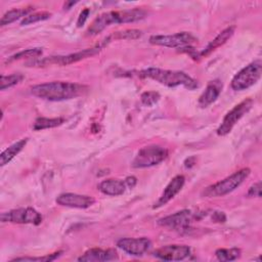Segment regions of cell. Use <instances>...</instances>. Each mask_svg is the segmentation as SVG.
<instances>
[{"label": "cell", "instance_id": "17", "mask_svg": "<svg viewBox=\"0 0 262 262\" xmlns=\"http://www.w3.org/2000/svg\"><path fill=\"white\" fill-rule=\"evenodd\" d=\"M221 89H222V83L219 80L211 81L207 85L205 91L199 97V101H198L199 105L204 108L210 105L211 103H213L220 95Z\"/></svg>", "mask_w": 262, "mask_h": 262}, {"label": "cell", "instance_id": "27", "mask_svg": "<svg viewBox=\"0 0 262 262\" xmlns=\"http://www.w3.org/2000/svg\"><path fill=\"white\" fill-rule=\"evenodd\" d=\"M62 254L61 251L59 252H55L53 254H49L47 256H43V257H20V258H15L12 261H30V262H50L53 261L55 259H57L60 255Z\"/></svg>", "mask_w": 262, "mask_h": 262}, {"label": "cell", "instance_id": "29", "mask_svg": "<svg viewBox=\"0 0 262 262\" xmlns=\"http://www.w3.org/2000/svg\"><path fill=\"white\" fill-rule=\"evenodd\" d=\"M141 102L146 106H151L157 103L160 99V94L156 91H146L140 96Z\"/></svg>", "mask_w": 262, "mask_h": 262}, {"label": "cell", "instance_id": "10", "mask_svg": "<svg viewBox=\"0 0 262 262\" xmlns=\"http://www.w3.org/2000/svg\"><path fill=\"white\" fill-rule=\"evenodd\" d=\"M1 221L17 224L39 225L42 222V215L34 208H19L1 214Z\"/></svg>", "mask_w": 262, "mask_h": 262}, {"label": "cell", "instance_id": "21", "mask_svg": "<svg viewBox=\"0 0 262 262\" xmlns=\"http://www.w3.org/2000/svg\"><path fill=\"white\" fill-rule=\"evenodd\" d=\"M33 7L29 6V7H26V8H13L9 11H7L1 18L0 20V25L1 26H6V25H9L11 23H13L14 20L20 18V17H26L27 15L31 14V12L33 11Z\"/></svg>", "mask_w": 262, "mask_h": 262}, {"label": "cell", "instance_id": "26", "mask_svg": "<svg viewBox=\"0 0 262 262\" xmlns=\"http://www.w3.org/2000/svg\"><path fill=\"white\" fill-rule=\"evenodd\" d=\"M51 16V13L48 11H40V12H34L31 13L29 15H27L26 17H24L20 21L21 26H27V25H31L34 23H38L41 20H46Z\"/></svg>", "mask_w": 262, "mask_h": 262}, {"label": "cell", "instance_id": "25", "mask_svg": "<svg viewBox=\"0 0 262 262\" xmlns=\"http://www.w3.org/2000/svg\"><path fill=\"white\" fill-rule=\"evenodd\" d=\"M24 80V75L20 73H14L11 75L1 76V90H5L7 88H10L18 83H20Z\"/></svg>", "mask_w": 262, "mask_h": 262}, {"label": "cell", "instance_id": "13", "mask_svg": "<svg viewBox=\"0 0 262 262\" xmlns=\"http://www.w3.org/2000/svg\"><path fill=\"white\" fill-rule=\"evenodd\" d=\"M190 255V248L185 245H167L157 249L154 256L164 261H181Z\"/></svg>", "mask_w": 262, "mask_h": 262}, {"label": "cell", "instance_id": "9", "mask_svg": "<svg viewBox=\"0 0 262 262\" xmlns=\"http://www.w3.org/2000/svg\"><path fill=\"white\" fill-rule=\"evenodd\" d=\"M253 103H254L253 99L247 98L242 102H239L238 104H236L232 110H230L225 115L222 123L218 127L217 134L219 136H224L228 134L232 130V128L235 126V124L252 108Z\"/></svg>", "mask_w": 262, "mask_h": 262}, {"label": "cell", "instance_id": "30", "mask_svg": "<svg viewBox=\"0 0 262 262\" xmlns=\"http://www.w3.org/2000/svg\"><path fill=\"white\" fill-rule=\"evenodd\" d=\"M248 195L249 196H257V198L261 196V182L260 181H258L250 186V188L248 190Z\"/></svg>", "mask_w": 262, "mask_h": 262}, {"label": "cell", "instance_id": "14", "mask_svg": "<svg viewBox=\"0 0 262 262\" xmlns=\"http://www.w3.org/2000/svg\"><path fill=\"white\" fill-rule=\"evenodd\" d=\"M55 202L57 203V205H60L63 207L86 209V208L91 207L95 203V200H94V198H92L90 195L66 192V193H60L56 198Z\"/></svg>", "mask_w": 262, "mask_h": 262}, {"label": "cell", "instance_id": "7", "mask_svg": "<svg viewBox=\"0 0 262 262\" xmlns=\"http://www.w3.org/2000/svg\"><path fill=\"white\" fill-rule=\"evenodd\" d=\"M168 156V150L161 145H148L139 149L135 156L132 167L147 168L162 163Z\"/></svg>", "mask_w": 262, "mask_h": 262}, {"label": "cell", "instance_id": "23", "mask_svg": "<svg viewBox=\"0 0 262 262\" xmlns=\"http://www.w3.org/2000/svg\"><path fill=\"white\" fill-rule=\"evenodd\" d=\"M216 258L219 261H233L239 258L241 249L230 248V249H218L215 252Z\"/></svg>", "mask_w": 262, "mask_h": 262}, {"label": "cell", "instance_id": "24", "mask_svg": "<svg viewBox=\"0 0 262 262\" xmlns=\"http://www.w3.org/2000/svg\"><path fill=\"white\" fill-rule=\"evenodd\" d=\"M43 50L42 48H30V49H25L21 50L13 55H11L10 57L7 58V62H11L14 60H19V59H24V58H37L42 54Z\"/></svg>", "mask_w": 262, "mask_h": 262}, {"label": "cell", "instance_id": "2", "mask_svg": "<svg viewBox=\"0 0 262 262\" xmlns=\"http://www.w3.org/2000/svg\"><path fill=\"white\" fill-rule=\"evenodd\" d=\"M147 15V12L141 8L108 11L98 15L87 30V35L94 36L103 31L106 27L114 24H126L135 23L143 19Z\"/></svg>", "mask_w": 262, "mask_h": 262}, {"label": "cell", "instance_id": "33", "mask_svg": "<svg viewBox=\"0 0 262 262\" xmlns=\"http://www.w3.org/2000/svg\"><path fill=\"white\" fill-rule=\"evenodd\" d=\"M125 182L127 184V187L133 188L136 185V183H137V179L134 176H129V177H127L125 179Z\"/></svg>", "mask_w": 262, "mask_h": 262}, {"label": "cell", "instance_id": "3", "mask_svg": "<svg viewBox=\"0 0 262 262\" xmlns=\"http://www.w3.org/2000/svg\"><path fill=\"white\" fill-rule=\"evenodd\" d=\"M139 77L148 78L155 80L165 86L168 87H177L183 86L186 89L193 90L199 87L196 80L191 78L184 72L181 71H171V70H163L159 68H148L142 70L138 73Z\"/></svg>", "mask_w": 262, "mask_h": 262}, {"label": "cell", "instance_id": "34", "mask_svg": "<svg viewBox=\"0 0 262 262\" xmlns=\"http://www.w3.org/2000/svg\"><path fill=\"white\" fill-rule=\"evenodd\" d=\"M77 2H74V1H71V2H66L64 3V5H63V7H64V9H70L71 8V6L72 5H74V4H76Z\"/></svg>", "mask_w": 262, "mask_h": 262}, {"label": "cell", "instance_id": "32", "mask_svg": "<svg viewBox=\"0 0 262 262\" xmlns=\"http://www.w3.org/2000/svg\"><path fill=\"white\" fill-rule=\"evenodd\" d=\"M212 219L215 221V222H225L226 221V216L223 212H214L213 215H212Z\"/></svg>", "mask_w": 262, "mask_h": 262}, {"label": "cell", "instance_id": "22", "mask_svg": "<svg viewBox=\"0 0 262 262\" xmlns=\"http://www.w3.org/2000/svg\"><path fill=\"white\" fill-rule=\"evenodd\" d=\"M62 118H38L35 120L33 129L36 131L43 130V129H49V128H54L63 123Z\"/></svg>", "mask_w": 262, "mask_h": 262}, {"label": "cell", "instance_id": "15", "mask_svg": "<svg viewBox=\"0 0 262 262\" xmlns=\"http://www.w3.org/2000/svg\"><path fill=\"white\" fill-rule=\"evenodd\" d=\"M184 182H185V178L182 175H177L174 178H172V180L165 187L162 195L155 203L154 209L160 208V207L166 205L169 201H171L182 189Z\"/></svg>", "mask_w": 262, "mask_h": 262}, {"label": "cell", "instance_id": "28", "mask_svg": "<svg viewBox=\"0 0 262 262\" xmlns=\"http://www.w3.org/2000/svg\"><path fill=\"white\" fill-rule=\"evenodd\" d=\"M142 32L139 30L131 29V30H125L122 32L115 33L112 37L115 39H124V40H134L141 37Z\"/></svg>", "mask_w": 262, "mask_h": 262}, {"label": "cell", "instance_id": "8", "mask_svg": "<svg viewBox=\"0 0 262 262\" xmlns=\"http://www.w3.org/2000/svg\"><path fill=\"white\" fill-rule=\"evenodd\" d=\"M149 42L154 45L180 49L191 46L198 42V39L191 33L180 32L173 35H154L149 38Z\"/></svg>", "mask_w": 262, "mask_h": 262}, {"label": "cell", "instance_id": "4", "mask_svg": "<svg viewBox=\"0 0 262 262\" xmlns=\"http://www.w3.org/2000/svg\"><path fill=\"white\" fill-rule=\"evenodd\" d=\"M251 170L249 168L241 169L230 176L224 178L221 181H218L208 187H206L202 194L204 196L208 198H216V196H223L231 191H233L235 188H237L250 175Z\"/></svg>", "mask_w": 262, "mask_h": 262}, {"label": "cell", "instance_id": "6", "mask_svg": "<svg viewBox=\"0 0 262 262\" xmlns=\"http://www.w3.org/2000/svg\"><path fill=\"white\" fill-rule=\"evenodd\" d=\"M100 51V47H94V48H87L82 51H78L75 53H70L67 55H57V56H50V57H44V58H37L36 60H32L28 64L36 66V67H44L48 64H58V66H68L75 63L77 61H80L84 58L93 56L97 54Z\"/></svg>", "mask_w": 262, "mask_h": 262}, {"label": "cell", "instance_id": "18", "mask_svg": "<svg viewBox=\"0 0 262 262\" xmlns=\"http://www.w3.org/2000/svg\"><path fill=\"white\" fill-rule=\"evenodd\" d=\"M127 188V184L125 180L121 179H115V178H110L101 181L98 184V189L106 194V195H112V196H117L121 195L125 192Z\"/></svg>", "mask_w": 262, "mask_h": 262}, {"label": "cell", "instance_id": "11", "mask_svg": "<svg viewBox=\"0 0 262 262\" xmlns=\"http://www.w3.org/2000/svg\"><path fill=\"white\" fill-rule=\"evenodd\" d=\"M202 216L203 215L201 213H194L190 210L184 209L159 219L158 224L160 226L169 227L173 229H186L187 227H189L192 220L201 219Z\"/></svg>", "mask_w": 262, "mask_h": 262}, {"label": "cell", "instance_id": "19", "mask_svg": "<svg viewBox=\"0 0 262 262\" xmlns=\"http://www.w3.org/2000/svg\"><path fill=\"white\" fill-rule=\"evenodd\" d=\"M234 33V27H228L226 29H224L221 33H219L207 46L204 50H202L200 52V56H207L209 55L211 52H213L215 49H217L218 47H220L221 45H223L228 39L231 38V36Z\"/></svg>", "mask_w": 262, "mask_h": 262}, {"label": "cell", "instance_id": "5", "mask_svg": "<svg viewBox=\"0 0 262 262\" xmlns=\"http://www.w3.org/2000/svg\"><path fill=\"white\" fill-rule=\"evenodd\" d=\"M262 74L261 60H255L242 69L231 80V88L235 91H242L250 88L258 82Z\"/></svg>", "mask_w": 262, "mask_h": 262}, {"label": "cell", "instance_id": "31", "mask_svg": "<svg viewBox=\"0 0 262 262\" xmlns=\"http://www.w3.org/2000/svg\"><path fill=\"white\" fill-rule=\"evenodd\" d=\"M89 13H90V10H89L88 8H85L84 10H82V12H81L80 15H79L78 21H77V26H78V27H82V26L85 24L86 19L88 18Z\"/></svg>", "mask_w": 262, "mask_h": 262}, {"label": "cell", "instance_id": "12", "mask_svg": "<svg viewBox=\"0 0 262 262\" xmlns=\"http://www.w3.org/2000/svg\"><path fill=\"white\" fill-rule=\"evenodd\" d=\"M117 246L127 254L139 257L150 249L151 242L147 237H125L119 239Z\"/></svg>", "mask_w": 262, "mask_h": 262}, {"label": "cell", "instance_id": "16", "mask_svg": "<svg viewBox=\"0 0 262 262\" xmlns=\"http://www.w3.org/2000/svg\"><path fill=\"white\" fill-rule=\"evenodd\" d=\"M118 259V254L114 249H99L92 248L86 251L82 256L78 258V261L83 262H99V261H112Z\"/></svg>", "mask_w": 262, "mask_h": 262}, {"label": "cell", "instance_id": "20", "mask_svg": "<svg viewBox=\"0 0 262 262\" xmlns=\"http://www.w3.org/2000/svg\"><path fill=\"white\" fill-rule=\"evenodd\" d=\"M28 142V138L25 139H20L18 141H16L15 143L11 144L10 146H8L0 156V165L1 166H5L6 164H8L16 155H18L23 148L26 146Z\"/></svg>", "mask_w": 262, "mask_h": 262}, {"label": "cell", "instance_id": "1", "mask_svg": "<svg viewBox=\"0 0 262 262\" xmlns=\"http://www.w3.org/2000/svg\"><path fill=\"white\" fill-rule=\"evenodd\" d=\"M87 87L78 83L53 81L35 85L31 88V93L49 101H61L78 97L87 91Z\"/></svg>", "mask_w": 262, "mask_h": 262}]
</instances>
